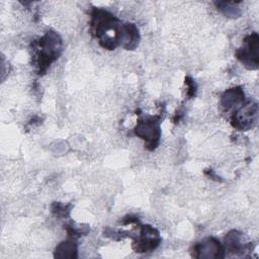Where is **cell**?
Instances as JSON below:
<instances>
[{
  "label": "cell",
  "instance_id": "1",
  "mask_svg": "<svg viewBox=\"0 0 259 259\" xmlns=\"http://www.w3.org/2000/svg\"><path fill=\"white\" fill-rule=\"evenodd\" d=\"M122 23L110 12L94 8L91 13L90 29L92 34L99 39L102 48L114 50L119 46V33Z\"/></svg>",
  "mask_w": 259,
  "mask_h": 259
},
{
  "label": "cell",
  "instance_id": "2",
  "mask_svg": "<svg viewBox=\"0 0 259 259\" xmlns=\"http://www.w3.org/2000/svg\"><path fill=\"white\" fill-rule=\"evenodd\" d=\"M62 50L63 41L57 32L50 30L40 37L38 40L37 53V67L39 74H44L51 64L59 58Z\"/></svg>",
  "mask_w": 259,
  "mask_h": 259
},
{
  "label": "cell",
  "instance_id": "3",
  "mask_svg": "<svg viewBox=\"0 0 259 259\" xmlns=\"http://www.w3.org/2000/svg\"><path fill=\"white\" fill-rule=\"evenodd\" d=\"M160 117L159 116H144L140 118L135 126V134L145 141V147L152 151L157 148L160 137Z\"/></svg>",
  "mask_w": 259,
  "mask_h": 259
},
{
  "label": "cell",
  "instance_id": "4",
  "mask_svg": "<svg viewBox=\"0 0 259 259\" xmlns=\"http://www.w3.org/2000/svg\"><path fill=\"white\" fill-rule=\"evenodd\" d=\"M259 36L256 32H252L244 38V45L237 50L236 57L242 65L248 70H256L259 66L258 57Z\"/></svg>",
  "mask_w": 259,
  "mask_h": 259
},
{
  "label": "cell",
  "instance_id": "5",
  "mask_svg": "<svg viewBox=\"0 0 259 259\" xmlns=\"http://www.w3.org/2000/svg\"><path fill=\"white\" fill-rule=\"evenodd\" d=\"M258 120V104L253 101L244 104L233 112L231 116L232 125L238 131H249L255 126Z\"/></svg>",
  "mask_w": 259,
  "mask_h": 259
},
{
  "label": "cell",
  "instance_id": "6",
  "mask_svg": "<svg viewBox=\"0 0 259 259\" xmlns=\"http://www.w3.org/2000/svg\"><path fill=\"white\" fill-rule=\"evenodd\" d=\"M161 242V237L157 229L152 226H143L139 239L134 243L133 248L138 253L149 252L156 249Z\"/></svg>",
  "mask_w": 259,
  "mask_h": 259
},
{
  "label": "cell",
  "instance_id": "7",
  "mask_svg": "<svg viewBox=\"0 0 259 259\" xmlns=\"http://www.w3.org/2000/svg\"><path fill=\"white\" fill-rule=\"evenodd\" d=\"M194 257L199 259H220L225 257V249L219 240L209 237L194 246Z\"/></svg>",
  "mask_w": 259,
  "mask_h": 259
},
{
  "label": "cell",
  "instance_id": "8",
  "mask_svg": "<svg viewBox=\"0 0 259 259\" xmlns=\"http://www.w3.org/2000/svg\"><path fill=\"white\" fill-rule=\"evenodd\" d=\"M245 102V94L241 87H233L224 92L221 97V106L226 111H236Z\"/></svg>",
  "mask_w": 259,
  "mask_h": 259
},
{
  "label": "cell",
  "instance_id": "9",
  "mask_svg": "<svg viewBox=\"0 0 259 259\" xmlns=\"http://www.w3.org/2000/svg\"><path fill=\"white\" fill-rule=\"evenodd\" d=\"M226 250L235 255H244L250 250V244L245 243L244 236L237 230L230 231L225 237Z\"/></svg>",
  "mask_w": 259,
  "mask_h": 259
},
{
  "label": "cell",
  "instance_id": "10",
  "mask_svg": "<svg viewBox=\"0 0 259 259\" xmlns=\"http://www.w3.org/2000/svg\"><path fill=\"white\" fill-rule=\"evenodd\" d=\"M140 41V32L134 23H122L119 33V46L124 50H135Z\"/></svg>",
  "mask_w": 259,
  "mask_h": 259
},
{
  "label": "cell",
  "instance_id": "11",
  "mask_svg": "<svg viewBox=\"0 0 259 259\" xmlns=\"http://www.w3.org/2000/svg\"><path fill=\"white\" fill-rule=\"evenodd\" d=\"M55 258H77V244L73 240H67L61 242L55 249Z\"/></svg>",
  "mask_w": 259,
  "mask_h": 259
},
{
  "label": "cell",
  "instance_id": "12",
  "mask_svg": "<svg viewBox=\"0 0 259 259\" xmlns=\"http://www.w3.org/2000/svg\"><path fill=\"white\" fill-rule=\"evenodd\" d=\"M222 13H224L228 17H239L241 15V10L238 7L239 2H231V1H220L214 3Z\"/></svg>",
  "mask_w": 259,
  "mask_h": 259
},
{
  "label": "cell",
  "instance_id": "13",
  "mask_svg": "<svg viewBox=\"0 0 259 259\" xmlns=\"http://www.w3.org/2000/svg\"><path fill=\"white\" fill-rule=\"evenodd\" d=\"M185 82L186 84L188 85V95L189 96H193L195 95V90H196V85L194 83V81L192 79H190L189 77H187L185 79Z\"/></svg>",
  "mask_w": 259,
  "mask_h": 259
}]
</instances>
